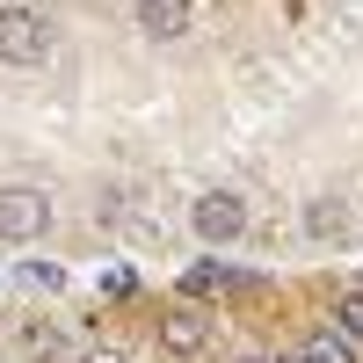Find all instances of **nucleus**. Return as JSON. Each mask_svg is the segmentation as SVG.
Listing matches in <instances>:
<instances>
[{
    "label": "nucleus",
    "mask_w": 363,
    "mask_h": 363,
    "mask_svg": "<svg viewBox=\"0 0 363 363\" xmlns=\"http://www.w3.org/2000/svg\"><path fill=\"white\" fill-rule=\"evenodd\" d=\"M51 58V22L29 8H0V66H44Z\"/></svg>",
    "instance_id": "obj_1"
},
{
    "label": "nucleus",
    "mask_w": 363,
    "mask_h": 363,
    "mask_svg": "<svg viewBox=\"0 0 363 363\" xmlns=\"http://www.w3.org/2000/svg\"><path fill=\"white\" fill-rule=\"evenodd\" d=\"M44 225H51V196L44 189H29V182H8L0 189V240H44Z\"/></svg>",
    "instance_id": "obj_2"
},
{
    "label": "nucleus",
    "mask_w": 363,
    "mask_h": 363,
    "mask_svg": "<svg viewBox=\"0 0 363 363\" xmlns=\"http://www.w3.org/2000/svg\"><path fill=\"white\" fill-rule=\"evenodd\" d=\"M189 225L211 240V247H225V240L247 233V196H240V189H203L196 211H189Z\"/></svg>",
    "instance_id": "obj_3"
},
{
    "label": "nucleus",
    "mask_w": 363,
    "mask_h": 363,
    "mask_svg": "<svg viewBox=\"0 0 363 363\" xmlns=\"http://www.w3.org/2000/svg\"><path fill=\"white\" fill-rule=\"evenodd\" d=\"M211 342V320L196 313V306H174L167 320H160V349H174V356H196Z\"/></svg>",
    "instance_id": "obj_4"
},
{
    "label": "nucleus",
    "mask_w": 363,
    "mask_h": 363,
    "mask_svg": "<svg viewBox=\"0 0 363 363\" xmlns=\"http://www.w3.org/2000/svg\"><path fill=\"white\" fill-rule=\"evenodd\" d=\"M145 37H189V0H131Z\"/></svg>",
    "instance_id": "obj_5"
},
{
    "label": "nucleus",
    "mask_w": 363,
    "mask_h": 363,
    "mask_svg": "<svg viewBox=\"0 0 363 363\" xmlns=\"http://www.w3.org/2000/svg\"><path fill=\"white\" fill-rule=\"evenodd\" d=\"M306 233H313V240H349V233H356L349 196H313V203H306Z\"/></svg>",
    "instance_id": "obj_6"
},
{
    "label": "nucleus",
    "mask_w": 363,
    "mask_h": 363,
    "mask_svg": "<svg viewBox=\"0 0 363 363\" xmlns=\"http://www.w3.org/2000/svg\"><path fill=\"white\" fill-rule=\"evenodd\" d=\"M284 363H356V349L335 335V327H327V335H306V342H298Z\"/></svg>",
    "instance_id": "obj_7"
},
{
    "label": "nucleus",
    "mask_w": 363,
    "mask_h": 363,
    "mask_svg": "<svg viewBox=\"0 0 363 363\" xmlns=\"http://www.w3.org/2000/svg\"><path fill=\"white\" fill-rule=\"evenodd\" d=\"M182 291H189V298H211V291H247V277H240V269H189V277H182Z\"/></svg>",
    "instance_id": "obj_8"
},
{
    "label": "nucleus",
    "mask_w": 363,
    "mask_h": 363,
    "mask_svg": "<svg viewBox=\"0 0 363 363\" xmlns=\"http://www.w3.org/2000/svg\"><path fill=\"white\" fill-rule=\"evenodd\" d=\"M335 335H342L349 349H363V291H342V298H335Z\"/></svg>",
    "instance_id": "obj_9"
},
{
    "label": "nucleus",
    "mask_w": 363,
    "mask_h": 363,
    "mask_svg": "<svg viewBox=\"0 0 363 363\" xmlns=\"http://www.w3.org/2000/svg\"><path fill=\"white\" fill-rule=\"evenodd\" d=\"M87 363H124V356H116V349H95V356H87Z\"/></svg>",
    "instance_id": "obj_10"
}]
</instances>
